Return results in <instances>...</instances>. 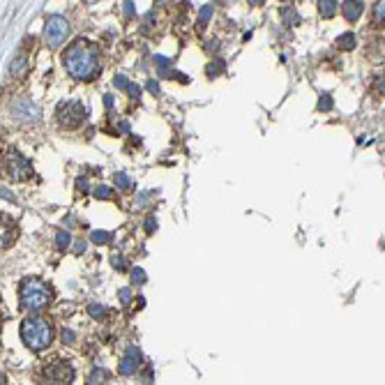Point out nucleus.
Wrapping results in <instances>:
<instances>
[{
  "label": "nucleus",
  "instance_id": "13",
  "mask_svg": "<svg viewBox=\"0 0 385 385\" xmlns=\"http://www.w3.org/2000/svg\"><path fill=\"white\" fill-rule=\"evenodd\" d=\"M108 378V371L106 369H95L90 376H88V381H86V385H102L104 381Z\"/></svg>",
  "mask_w": 385,
  "mask_h": 385
},
{
  "label": "nucleus",
  "instance_id": "10",
  "mask_svg": "<svg viewBox=\"0 0 385 385\" xmlns=\"http://www.w3.org/2000/svg\"><path fill=\"white\" fill-rule=\"evenodd\" d=\"M12 113H14L16 118H21V120H37L39 111H37V106L30 100L21 97V100H16L14 104H12Z\"/></svg>",
  "mask_w": 385,
  "mask_h": 385
},
{
  "label": "nucleus",
  "instance_id": "18",
  "mask_svg": "<svg viewBox=\"0 0 385 385\" xmlns=\"http://www.w3.org/2000/svg\"><path fill=\"white\" fill-rule=\"evenodd\" d=\"M95 199H104V201H108V199H113V189L111 187H106V185H100V187H95Z\"/></svg>",
  "mask_w": 385,
  "mask_h": 385
},
{
  "label": "nucleus",
  "instance_id": "19",
  "mask_svg": "<svg viewBox=\"0 0 385 385\" xmlns=\"http://www.w3.org/2000/svg\"><path fill=\"white\" fill-rule=\"evenodd\" d=\"M281 16H284V21L288 23V26H295V23L300 21V16H298V12L293 7H284L281 9Z\"/></svg>",
  "mask_w": 385,
  "mask_h": 385
},
{
  "label": "nucleus",
  "instance_id": "12",
  "mask_svg": "<svg viewBox=\"0 0 385 385\" xmlns=\"http://www.w3.org/2000/svg\"><path fill=\"white\" fill-rule=\"evenodd\" d=\"M118 88H122V90H127L129 93V97H134V100H139L141 97V88L139 86H134V83H129L125 76H115V81H113Z\"/></svg>",
  "mask_w": 385,
  "mask_h": 385
},
{
  "label": "nucleus",
  "instance_id": "24",
  "mask_svg": "<svg viewBox=\"0 0 385 385\" xmlns=\"http://www.w3.org/2000/svg\"><path fill=\"white\" fill-rule=\"evenodd\" d=\"M330 108H332V97L323 93L321 100H318V111H330Z\"/></svg>",
  "mask_w": 385,
  "mask_h": 385
},
{
  "label": "nucleus",
  "instance_id": "28",
  "mask_svg": "<svg viewBox=\"0 0 385 385\" xmlns=\"http://www.w3.org/2000/svg\"><path fill=\"white\" fill-rule=\"evenodd\" d=\"M155 226H157V224H155V217H148V219H145V231H148V233H152V231H155Z\"/></svg>",
  "mask_w": 385,
  "mask_h": 385
},
{
  "label": "nucleus",
  "instance_id": "27",
  "mask_svg": "<svg viewBox=\"0 0 385 385\" xmlns=\"http://www.w3.org/2000/svg\"><path fill=\"white\" fill-rule=\"evenodd\" d=\"M63 342L65 344H71V342H74V332H71V330H63Z\"/></svg>",
  "mask_w": 385,
  "mask_h": 385
},
{
  "label": "nucleus",
  "instance_id": "22",
  "mask_svg": "<svg viewBox=\"0 0 385 385\" xmlns=\"http://www.w3.org/2000/svg\"><path fill=\"white\" fill-rule=\"evenodd\" d=\"M115 185L122 187V189H129L132 187V178H129L127 173H115Z\"/></svg>",
  "mask_w": 385,
  "mask_h": 385
},
{
  "label": "nucleus",
  "instance_id": "31",
  "mask_svg": "<svg viewBox=\"0 0 385 385\" xmlns=\"http://www.w3.org/2000/svg\"><path fill=\"white\" fill-rule=\"evenodd\" d=\"M148 90H150V93L157 95V93H159V83H157V81H150V83H148Z\"/></svg>",
  "mask_w": 385,
  "mask_h": 385
},
{
  "label": "nucleus",
  "instance_id": "34",
  "mask_svg": "<svg viewBox=\"0 0 385 385\" xmlns=\"http://www.w3.org/2000/svg\"><path fill=\"white\" fill-rule=\"evenodd\" d=\"M217 51V49H219V42H217V39H210V42H208V51Z\"/></svg>",
  "mask_w": 385,
  "mask_h": 385
},
{
  "label": "nucleus",
  "instance_id": "29",
  "mask_svg": "<svg viewBox=\"0 0 385 385\" xmlns=\"http://www.w3.org/2000/svg\"><path fill=\"white\" fill-rule=\"evenodd\" d=\"M113 265L118 270H125V268H127V265H125V258H120V256H113Z\"/></svg>",
  "mask_w": 385,
  "mask_h": 385
},
{
  "label": "nucleus",
  "instance_id": "16",
  "mask_svg": "<svg viewBox=\"0 0 385 385\" xmlns=\"http://www.w3.org/2000/svg\"><path fill=\"white\" fill-rule=\"evenodd\" d=\"M224 70H226L224 60H214V63H210L206 67V74L208 76H219V74H224Z\"/></svg>",
  "mask_w": 385,
  "mask_h": 385
},
{
  "label": "nucleus",
  "instance_id": "37",
  "mask_svg": "<svg viewBox=\"0 0 385 385\" xmlns=\"http://www.w3.org/2000/svg\"><path fill=\"white\" fill-rule=\"evenodd\" d=\"M0 385H7V378L2 376V374H0Z\"/></svg>",
  "mask_w": 385,
  "mask_h": 385
},
{
  "label": "nucleus",
  "instance_id": "17",
  "mask_svg": "<svg viewBox=\"0 0 385 385\" xmlns=\"http://www.w3.org/2000/svg\"><path fill=\"white\" fill-rule=\"evenodd\" d=\"M90 240H93L95 245H104V243H111L113 236H111L108 231H93V233H90Z\"/></svg>",
  "mask_w": 385,
  "mask_h": 385
},
{
  "label": "nucleus",
  "instance_id": "30",
  "mask_svg": "<svg viewBox=\"0 0 385 385\" xmlns=\"http://www.w3.org/2000/svg\"><path fill=\"white\" fill-rule=\"evenodd\" d=\"M76 187H79L81 192H88V189H90V185H88V180H83V178L76 180Z\"/></svg>",
  "mask_w": 385,
  "mask_h": 385
},
{
  "label": "nucleus",
  "instance_id": "21",
  "mask_svg": "<svg viewBox=\"0 0 385 385\" xmlns=\"http://www.w3.org/2000/svg\"><path fill=\"white\" fill-rule=\"evenodd\" d=\"M56 243H58V247H60V249H65V247H70V243H71L70 233H67V231H58Z\"/></svg>",
  "mask_w": 385,
  "mask_h": 385
},
{
  "label": "nucleus",
  "instance_id": "14",
  "mask_svg": "<svg viewBox=\"0 0 385 385\" xmlns=\"http://www.w3.org/2000/svg\"><path fill=\"white\" fill-rule=\"evenodd\" d=\"M337 5H339L337 0H321V2H318V9H321L323 16H332L337 12Z\"/></svg>",
  "mask_w": 385,
  "mask_h": 385
},
{
  "label": "nucleus",
  "instance_id": "2",
  "mask_svg": "<svg viewBox=\"0 0 385 385\" xmlns=\"http://www.w3.org/2000/svg\"><path fill=\"white\" fill-rule=\"evenodd\" d=\"M21 339L30 350H44L53 342V325L44 316H28L21 321Z\"/></svg>",
  "mask_w": 385,
  "mask_h": 385
},
{
  "label": "nucleus",
  "instance_id": "25",
  "mask_svg": "<svg viewBox=\"0 0 385 385\" xmlns=\"http://www.w3.org/2000/svg\"><path fill=\"white\" fill-rule=\"evenodd\" d=\"M132 281H134V284H143V281H145V272H143L141 268H134V270H132Z\"/></svg>",
  "mask_w": 385,
  "mask_h": 385
},
{
  "label": "nucleus",
  "instance_id": "3",
  "mask_svg": "<svg viewBox=\"0 0 385 385\" xmlns=\"http://www.w3.org/2000/svg\"><path fill=\"white\" fill-rule=\"evenodd\" d=\"M21 307L30 312H39L51 302V288L39 279H23L19 286Z\"/></svg>",
  "mask_w": 385,
  "mask_h": 385
},
{
  "label": "nucleus",
  "instance_id": "7",
  "mask_svg": "<svg viewBox=\"0 0 385 385\" xmlns=\"http://www.w3.org/2000/svg\"><path fill=\"white\" fill-rule=\"evenodd\" d=\"M19 236V226L9 214L0 212V249H7Z\"/></svg>",
  "mask_w": 385,
  "mask_h": 385
},
{
  "label": "nucleus",
  "instance_id": "35",
  "mask_svg": "<svg viewBox=\"0 0 385 385\" xmlns=\"http://www.w3.org/2000/svg\"><path fill=\"white\" fill-rule=\"evenodd\" d=\"M104 104H106V108H113V97H111V95H104Z\"/></svg>",
  "mask_w": 385,
  "mask_h": 385
},
{
  "label": "nucleus",
  "instance_id": "4",
  "mask_svg": "<svg viewBox=\"0 0 385 385\" xmlns=\"http://www.w3.org/2000/svg\"><path fill=\"white\" fill-rule=\"evenodd\" d=\"M33 173V166L26 157H21L16 150L7 148L2 155H0V175L2 178L12 180V182H19V180H26Z\"/></svg>",
  "mask_w": 385,
  "mask_h": 385
},
{
  "label": "nucleus",
  "instance_id": "36",
  "mask_svg": "<svg viewBox=\"0 0 385 385\" xmlns=\"http://www.w3.org/2000/svg\"><path fill=\"white\" fill-rule=\"evenodd\" d=\"M83 249H86V243H83V240H81V243H76L74 251H76V254H83Z\"/></svg>",
  "mask_w": 385,
  "mask_h": 385
},
{
  "label": "nucleus",
  "instance_id": "23",
  "mask_svg": "<svg viewBox=\"0 0 385 385\" xmlns=\"http://www.w3.org/2000/svg\"><path fill=\"white\" fill-rule=\"evenodd\" d=\"M88 312H90V316H93V318H102V316L106 314V309H104L102 305H97V302H93V305L88 307Z\"/></svg>",
  "mask_w": 385,
  "mask_h": 385
},
{
  "label": "nucleus",
  "instance_id": "11",
  "mask_svg": "<svg viewBox=\"0 0 385 385\" xmlns=\"http://www.w3.org/2000/svg\"><path fill=\"white\" fill-rule=\"evenodd\" d=\"M339 5H344V16H346L349 21H355L357 16H362V12H364V5H362V2H355V0L339 2Z\"/></svg>",
  "mask_w": 385,
  "mask_h": 385
},
{
  "label": "nucleus",
  "instance_id": "20",
  "mask_svg": "<svg viewBox=\"0 0 385 385\" xmlns=\"http://www.w3.org/2000/svg\"><path fill=\"white\" fill-rule=\"evenodd\" d=\"M212 12H214V5H210V2H208V5H203V9L199 12V23H201V26H206L208 19L212 16Z\"/></svg>",
  "mask_w": 385,
  "mask_h": 385
},
{
  "label": "nucleus",
  "instance_id": "15",
  "mask_svg": "<svg viewBox=\"0 0 385 385\" xmlns=\"http://www.w3.org/2000/svg\"><path fill=\"white\" fill-rule=\"evenodd\" d=\"M337 44H339L342 49H346V51L355 49V35H353V33H344V35H339Z\"/></svg>",
  "mask_w": 385,
  "mask_h": 385
},
{
  "label": "nucleus",
  "instance_id": "8",
  "mask_svg": "<svg viewBox=\"0 0 385 385\" xmlns=\"http://www.w3.org/2000/svg\"><path fill=\"white\" fill-rule=\"evenodd\" d=\"M44 371H46V378H49V381H53V383H71V378H74V371H71V367L67 362H63V360L51 362Z\"/></svg>",
  "mask_w": 385,
  "mask_h": 385
},
{
  "label": "nucleus",
  "instance_id": "6",
  "mask_svg": "<svg viewBox=\"0 0 385 385\" xmlns=\"http://www.w3.org/2000/svg\"><path fill=\"white\" fill-rule=\"evenodd\" d=\"M70 35V21L60 14H53L46 19V26H44V37H46V44L51 49H58L60 44L67 39Z\"/></svg>",
  "mask_w": 385,
  "mask_h": 385
},
{
  "label": "nucleus",
  "instance_id": "5",
  "mask_svg": "<svg viewBox=\"0 0 385 385\" xmlns=\"http://www.w3.org/2000/svg\"><path fill=\"white\" fill-rule=\"evenodd\" d=\"M56 115H58L60 127L74 129V127H79L81 122L86 120V106H83L81 102H74V100L60 102V104H58Z\"/></svg>",
  "mask_w": 385,
  "mask_h": 385
},
{
  "label": "nucleus",
  "instance_id": "1",
  "mask_svg": "<svg viewBox=\"0 0 385 385\" xmlns=\"http://www.w3.org/2000/svg\"><path fill=\"white\" fill-rule=\"evenodd\" d=\"M63 65L74 79L90 81L100 71V60H97L95 44H90L88 39H76L63 53Z\"/></svg>",
  "mask_w": 385,
  "mask_h": 385
},
{
  "label": "nucleus",
  "instance_id": "9",
  "mask_svg": "<svg viewBox=\"0 0 385 385\" xmlns=\"http://www.w3.org/2000/svg\"><path fill=\"white\" fill-rule=\"evenodd\" d=\"M143 362V353L139 346H129L127 353L122 355L120 360V374H125V376H132V374H136L139 371V367H141Z\"/></svg>",
  "mask_w": 385,
  "mask_h": 385
},
{
  "label": "nucleus",
  "instance_id": "32",
  "mask_svg": "<svg viewBox=\"0 0 385 385\" xmlns=\"http://www.w3.org/2000/svg\"><path fill=\"white\" fill-rule=\"evenodd\" d=\"M125 14L127 16L134 14V2H125Z\"/></svg>",
  "mask_w": 385,
  "mask_h": 385
},
{
  "label": "nucleus",
  "instance_id": "26",
  "mask_svg": "<svg viewBox=\"0 0 385 385\" xmlns=\"http://www.w3.org/2000/svg\"><path fill=\"white\" fill-rule=\"evenodd\" d=\"M129 300H132V288H122L120 291V302L122 305H129Z\"/></svg>",
  "mask_w": 385,
  "mask_h": 385
},
{
  "label": "nucleus",
  "instance_id": "33",
  "mask_svg": "<svg viewBox=\"0 0 385 385\" xmlns=\"http://www.w3.org/2000/svg\"><path fill=\"white\" fill-rule=\"evenodd\" d=\"M0 196H2V199H7V201H14V194H12V192H5L2 187H0Z\"/></svg>",
  "mask_w": 385,
  "mask_h": 385
}]
</instances>
